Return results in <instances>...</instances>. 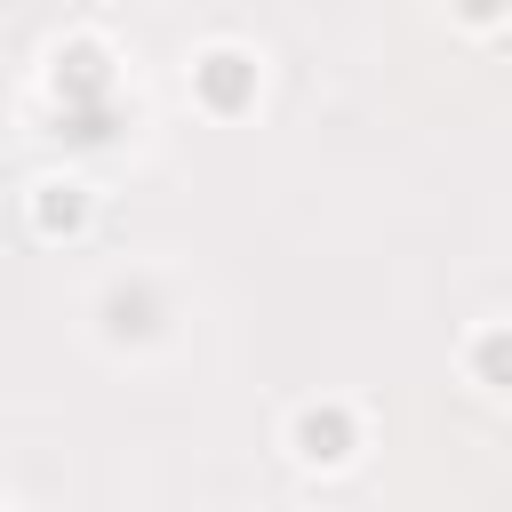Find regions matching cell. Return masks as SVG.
Instances as JSON below:
<instances>
[{"label":"cell","instance_id":"5b68a950","mask_svg":"<svg viewBox=\"0 0 512 512\" xmlns=\"http://www.w3.org/2000/svg\"><path fill=\"white\" fill-rule=\"evenodd\" d=\"M456 8H464V16H496L504 0H456Z\"/></svg>","mask_w":512,"mask_h":512},{"label":"cell","instance_id":"277c9868","mask_svg":"<svg viewBox=\"0 0 512 512\" xmlns=\"http://www.w3.org/2000/svg\"><path fill=\"white\" fill-rule=\"evenodd\" d=\"M40 224H80V200H72V192H64V200H48V208H40Z\"/></svg>","mask_w":512,"mask_h":512},{"label":"cell","instance_id":"3957f363","mask_svg":"<svg viewBox=\"0 0 512 512\" xmlns=\"http://www.w3.org/2000/svg\"><path fill=\"white\" fill-rule=\"evenodd\" d=\"M480 376L488 384H512V336H480Z\"/></svg>","mask_w":512,"mask_h":512},{"label":"cell","instance_id":"7a4b0ae2","mask_svg":"<svg viewBox=\"0 0 512 512\" xmlns=\"http://www.w3.org/2000/svg\"><path fill=\"white\" fill-rule=\"evenodd\" d=\"M344 440H352V424H344L336 408H312V416L296 424V448H304L312 464H336V456H344Z\"/></svg>","mask_w":512,"mask_h":512},{"label":"cell","instance_id":"6da1fadb","mask_svg":"<svg viewBox=\"0 0 512 512\" xmlns=\"http://www.w3.org/2000/svg\"><path fill=\"white\" fill-rule=\"evenodd\" d=\"M248 88H256V64H248V56H232V48H224V56H208V64H200V96H208L216 112H240V104H248Z\"/></svg>","mask_w":512,"mask_h":512}]
</instances>
